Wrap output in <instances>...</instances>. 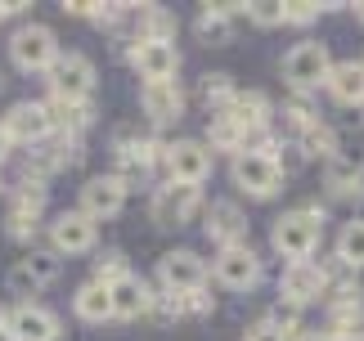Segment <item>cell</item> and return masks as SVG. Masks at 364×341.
<instances>
[{
    "label": "cell",
    "instance_id": "obj_28",
    "mask_svg": "<svg viewBox=\"0 0 364 341\" xmlns=\"http://www.w3.org/2000/svg\"><path fill=\"white\" fill-rule=\"evenodd\" d=\"M135 23H139L135 40H166V45H176V18L162 5H139Z\"/></svg>",
    "mask_w": 364,
    "mask_h": 341
},
{
    "label": "cell",
    "instance_id": "obj_42",
    "mask_svg": "<svg viewBox=\"0 0 364 341\" xmlns=\"http://www.w3.org/2000/svg\"><path fill=\"white\" fill-rule=\"evenodd\" d=\"M292 341H328V337H324V332H319V328H301V332H297V337H292Z\"/></svg>",
    "mask_w": 364,
    "mask_h": 341
},
{
    "label": "cell",
    "instance_id": "obj_34",
    "mask_svg": "<svg viewBox=\"0 0 364 341\" xmlns=\"http://www.w3.org/2000/svg\"><path fill=\"white\" fill-rule=\"evenodd\" d=\"M23 269L41 283V288H46V283L59 278V256H54V251H32V256L23 261Z\"/></svg>",
    "mask_w": 364,
    "mask_h": 341
},
{
    "label": "cell",
    "instance_id": "obj_22",
    "mask_svg": "<svg viewBox=\"0 0 364 341\" xmlns=\"http://www.w3.org/2000/svg\"><path fill=\"white\" fill-rule=\"evenodd\" d=\"M364 332V292H346V296H328V341H351Z\"/></svg>",
    "mask_w": 364,
    "mask_h": 341
},
{
    "label": "cell",
    "instance_id": "obj_30",
    "mask_svg": "<svg viewBox=\"0 0 364 341\" xmlns=\"http://www.w3.org/2000/svg\"><path fill=\"white\" fill-rule=\"evenodd\" d=\"M338 256L342 265H351V269H360L364 265V220H351V224H342V234H338Z\"/></svg>",
    "mask_w": 364,
    "mask_h": 341
},
{
    "label": "cell",
    "instance_id": "obj_26",
    "mask_svg": "<svg viewBox=\"0 0 364 341\" xmlns=\"http://www.w3.org/2000/svg\"><path fill=\"white\" fill-rule=\"evenodd\" d=\"M297 153H301V158L333 162V158H342V135L333 131L328 121H315L311 131H301V135H297Z\"/></svg>",
    "mask_w": 364,
    "mask_h": 341
},
{
    "label": "cell",
    "instance_id": "obj_23",
    "mask_svg": "<svg viewBox=\"0 0 364 341\" xmlns=\"http://www.w3.org/2000/svg\"><path fill=\"white\" fill-rule=\"evenodd\" d=\"M108 305H113V319H139L153 305V288L135 274H122L117 283H108Z\"/></svg>",
    "mask_w": 364,
    "mask_h": 341
},
{
    "label": "cell",
    "instance_id": "obj_21",
    "mask_svg": "<svg viewBox=\"0 0 364 341\" xmlns=\"http://www.w3.org/2000/svg\"><path fill=\"white\" fill-rule=\"evenodd\" d=\"M324 189L333 202H364V166L355 158L324 162Z\"/></svg>",
    "mask_w": 364,
    "mask_h": 341
},
{
    "label": "cell",
    "instance_id": "obj_1",
    "mask_svg": "<svg viewBox=\"0 0 364 341\" xmlns=\"http://www.w3.org/2000/svg\"><path fill=\"white\" fill-rule=\"evenodd\" d=\"M319 234H324V211L315 207H297V211H284L270 229V243L284 261H311L315 247H319Z\"/></svg>",
    "mask_w": 364,
    "mask_h": 341
},
{
    "label": "cell",
    "instance_id": "obj_7",
    "mask_svg": "<svg viewBox=\"0 0 364 341\" xmlns=\"http://www.w3.org/2000/svg\"><path fill=\"white\" fill-rule=\"evenodd\" d=\"M0 131H5L9 144H46V139L54 135V121H50V108L36 104V99H23V104H14L5 117H0Z\"/></svg>",
    "mask_w": 364,
    "mask_h": 341
},
{
    "label": "cell",
    "instance_id": "obj_2",
    "mask_svg": "<svg viewBox=\"0 0 364 341\" xmlns=\"http://www.w3.org/2000/svg\"><path fill=\"white\" fill-rule=\"evenodd\" d=\"M198 211H203V189L198 184L166 180L162 189H153V197H149V216H153L158 229H185Z\"/></svg>",
    "mask_w": 364,
    "mask_h": 341
},
{
    "label": "cell",
    "instance_id": "obj_25",
    "mask_svg": "<svg viewBox=\"0 0 364 341\" xmlns=\"http://www.w3.org/2000/svg\"><path fill=\"white\" fill-rule=\"evenodd\" d=\"M234 9H243V5H203L198 23H193L203 45H212V50L230 45V40H234Z\"/></svg>",
    "mask_w": 364,
    "mask_h": 341
},
{
    "label": "cell",
    "instance_id": "obj_35",
    "mask_svg": "<svg viewBox=\"0 0 364 341\" xmlns=\"http://www.w3.org/2000/svg\"><path fill=\"white\" fill-rule=\"evenodd\" d=\"M319 13H324V5H315V0H288V5H284V23H292V27H311Z\"/></svg>",
    "mask_w": 364,
    "mask_h": 341
},
{
    "label": "cell",
    "instance_id": "obj_19",
    "mask_svg": "<svg viewBox=\"0 0 364 341\" xmlns=\"http://www.w3.org/2000/svg\"><path fill=\"white\" fill-rule=\"evenodd\" d=\"M203 229H207V238L225 251V247H243L247 243V216L234 202H212L203 211Z\"/></svg>",
    "mask_w": 364,
    "mask_h": 341
},
{
    "label": "cell",
    "instance_id": "obj_6",
    "mask_svg": "<svg viewBox=\"0 0 364 341\" xmlns=\"http://www.w3.org/2000/svg\"><path fill=\"white\" fill-rule=\"evenodd\" d=\"M328 67H333L328 45H319V40H297V45L288 50V59H284V81L297 94H306V90H315V85L328 81Z\"/></svg>",
    "mask_w": 364,
    "mask_h": 341
},
{
    "label": "cell",
    "instance_id": "obj_4",
    "mask_svg": "<svg viewBox=\"0 0 364 341\" xmlns=\"http://www.w3.org/2000/svg\"><path fill=\"white\" fill-rule=\"evenodd\" d=\"M162 148L166 144H158L153 135H139L135 126H122V131L113 135V153H117V180L131 189V180H144L153 166L162 162Z\"/></svg>",
    "mask_w": 364,
    "mask_h": 341
},
{
    "label": "cell",
    "instance_id": "obj_31",
    "mask_svg": "<svg viewBox=\"0 0 364 341\" xmlns=\"http://www.w3.org/2000/svg\"><path fill=\"white\" fill-rule=\"evenodd\" d=\"M234 94H239V85H234L230 72H207V77H203V99H207V108L225 112Z\"/></svg>",
    "mask_w": 364,
    "mask_h": 341
},
{
    "label": "cell",
    "instance_id": "obj_48",
    "mask_svg": "<svg viewBox=\"0 0 364 341\" xmlns=\"http://www.w3.org/2000/svg\"><path fill=\"white\" fill-rule=\"evenodd\" d=\"M360 67H364V59H360Z\"/></svg>",
    "mask_w": 364,
    "mask_h": 341
},
{
    "label": "cell",
    "instance_id": "obj_17",
    "mask_svg": "<svg viewBox=\"0 0 364 341\" xmlns=\"http://www.w3.org/2000/svg\"><path fill=\"white\" fill-rule=\"evenodd\" d=\"M131 67L144 81H176L180 72V54L166 40H131Z\"/></svg>",
    "mask_w": 364,
    "mask_h": 341
},
{
    "label": "cell",
    "instance_id": "obj_40",
    "mask_svg": "<svg viewBox=\"0 0 364 341\" xmlns=\"http://www.w3.org/2000/svg\"><path fill=\"white\" fill-rule=\"evenodd\" d=\"M243 341H288V337L279 332V328H270V323L261 319V323H252V328H247V337H243Z\"/></svg>",
    "mask_w": 364,
    "mask_h": 341
},
{
    "label": "cell",
    "instance_id": "obj_12",
    "mask_svg": "<svg viewBox=\"0 0 364 341\" xmlns=\"http://www.w3.org/2000/svg\"><path fill=\"white\" fill-rule=\"evenodd\" d=\"M234 175V189H243L247 197H257V202H270V197L284 189V175H279L274 158H257V153H239L230 166Z\"/></svg>",
    "mask_w": 364,
    "mask_h": 341
},
{
    "label": "cell",
    "instance_id": "obj_13",
    "mask_svg": "<svg viewBox=\"0 0 364 341\" xmlns=\"http://www.w3.org/2000/svg\"><path fill=\"white\" fill-rule=\"evenodd\" d=\"M212 274L220 288H230V292H252L261 283V256L252 251L247 243L243 247H225L212 261Z\"/></svg>",
    "mask_w": 364,
    "mask_h": 341
},
{
    "label": "cell",
    "instance_id": "obj_9",
    "mask_svg": "<svg viewBox=\"0 0 364 341\" xmlns=\"http://www.w3.org/2000/svg\"><path fill=\"white\" fill-rule=\"evenodd\" d=\"M212 148L203 144V139H176V144H166L162 148V166H166V175H171L176 184H198L203 189V180L212 175Z\"/></svg>",
    "mask_w": 364,
    "mask_h": 341
},
{
    "label": "cell",
    "instance_id": "obj_20",
    "mask_svg": "<svg viewBox=\"0 0 364 341\" xmlns=\"http://www.w3.org/2000/svg\"><path fill=\"white\" fill-rule=\"evenodd\" d=\"M225 117L239 126L243 135H257V131H270V121H274V104H270V94H265V90H239V94L230 99Z\"/></svg>",
    "mask_w": 364,
    "mask_h": 341
},
{
    "label": "cell",
    "instance_id": "obj_15",
    "mask_svg": "<svg viewBox=\"0 0 364 341\" xmlns=\"http://www.w3.org/2000/svg\"><path fill=\"white\" fill-rule=\"evenodd\" d=\"M95 238H100V224L81 211H59L50 224V247L54 256H81V251H95Z\"/></svg>",
    "mask_w": 364,
    "mask_h": 341
},
{
    "label": "cell",
    "instance_id": "obj_46",
    "mask_svg": "<svg viewBox=\"0 0 364 341\" xmlns=\"http://www.w3.org/2000/svg\"><path fill=\"white\" fill-rule=\"evenodd\" d=\"M0 323H5V310H0Z\"/></svg>",
    "mask_w": 364,
    "mask_h": 341
},
{
    "label": "cell",
    "instance_id": "obj_10",
    "mask_svg": "<svg viewBox=\"0 0 364 341\" xmlns=\"http://www.w3.org/2000/svg\"><path fill=\"white\" fill-rule=\"evenodd\" d=\"M46 202H50V193H46V184H18L9 197V216H5V229L14 243H32L36 238V224L41 216H46Z\"/></svg>",
    "mask_w": 364,
    "mask_h": 341
},
{
    "label": "cell",
    "instance_id": "obj_27",
    "mask_svg": "<svg viewBox=\"0 0 364 341\" xmlns=\"http://www.w3.org/2000/svg\"><path fill=\"white\" fill-rule=\"evenodd\" d=\"M73 310H77V319H86V323H108L113 319V305H108V288L104 283H81L77 296H73Z\"/></svg>",
    "mask_w": 364,
    "mask_h": 341
},
{
    "label": "cell",
    "instance_id": "obj_45",
    "mask_svg": "<svg viewBox=\"0 0 364 341\" xmlns=\"http://www.w3.org/2000/svg\"><path fill=\"white\" fill-rule=\"evenodd\" d=\"M351 341H364V332H355V337H351Z\"/></svg>",
    "mask_w": 364,
    "mask_h": 341
},
{
    "label": "cell",
    "instance_id": "obj_32",
    "mask_svg": "<svg viewBox=\"0 0 364 341\" xmlns=\"http://www.w3.org/2000/svg\"><path fill=\"white\" fill-rule=\"evenodd\" d=\"M315 121H319V112H315V104L306 94H297V99H288V104H284V131L301 135V131H311Z\"/></svg>",
    "mask_w": 364,
    "mask_h": 341
},
{
    "label": "cell",
    "instance_id": "obj_16",
    "mask_svg": "<svg viewBox=\"0 0 364 341\" xmlns=\"http://www.w3.org/2000/svg\"><path fill=\"white\" fill-rule=\"evenodd\" d=\"M139 108L153 126H171L185 117V90H180V81H144L139 85Z\"/></svg>",
    "mask_w": 364,
    "mask_h": 341
},
{
    "label": "cell",
    "instance_id": "obj_29",
    "mask_svg": "<svg viewBox=\"0 0 364 341\" xmlns=\"http://www.w3.org/2000/svg\"><path fill=\"white\" fill-rule=\"evenodd\" d=\"M207 148H212V158L216 153H234V158L243 153V131L225 117V112H216L212 126H207Z\"/></svg>",
    "mask_w": 364,
    "mask_h": 341
},
{
    "label": "cell",
    "instance_id": "obj_38",
    "mask_svg": "<svg viewBox=\"0 0 364 341\" xmlns=\"http://www.w3.org/2000/svg\"><path fill=\"white\" fill-rule=\"evenodd\" d=\"M149 315L158 319V323H171V319H180V296H171V292H162V296H153V305H149Z\"/></svg>",
    "mask_w": 364,
    "mask_h": 341
},
{
    "label": "cell",
    "instance_id": "obj_11",
    "mask_svg": "<svg viewBox=\"0 0 364 341\" xmlns=\"http://www.w3.org/2000/svg\"><path fill=\"white\" fill-rule=\"evenodd\" d=\"M279 296H284V305H292V310L324 301V296H328L324 269H319L315 261H292V265H284V274H279Z\"/></svg>",
    "mask_w": 364,
    "mask_h": 341
},
{
    "label": "cell",
    "instance_id": "obj_33",
    "mask_svg": "<svg viewBox=\"0 0 364 341\" xmlns=\"http://www.w3.org/2000/svg\"><path fill=\"white\" fill-rule=\"evenodd\" d=\"M122 274H131V269H126V251L122 247H108V251H100V261H95V283H117Z\"/></svg>",
    "mask_w": 364,
    "mask_h": 341
},
{
    "label": "cell",
    "instance_id": "obj_3",
    "mask_svg": "<svg viewBox=\"0 0 364 341\" xmlns=\"http://www.w3.org/2000/svg\"><path fill=\"white\" fill-rule=\"evenodd\" d=\"M59 54H63L59 36H54L46 23H23L18 32L9 36V59H14L18 72H50Z\"/></svg>",
    "mask_w": 364,
    "mask_h": 341
},
{
    "label": "cell",
    "instance_id": "obj_41",
    "mask_svg": "<svg viewBox=\"0 0 364 341\" xmlns=\"http://www.w3.org/2000/svg\"><path fill=\"white\" fill-rule=\"evenodd\" d=\"M18 9H27V5H23V0H0V23H5V18H9V13H18Z\"/></svg>",
    "mask_w": 364,
    "mask_h": 341
},
{
    "label": "cell",
    "instance_id": "obj_36",
    "mask_svg": "<svg viewBox=\"0 0 364 341\" xmlns=\"http://www.w3.org/2000/svg\"><path fill=\"white\" fill-rule=\"evenodd\" d=\"M243 9H247V18L257 27H279L284 23V5H274V0H252V5H243Z\"/></svg>",
    "mask_w": 364,
    "mask_h": 341
},
{
    "label": "cell",
    "instance_id": "obj_8",
    "mask_svg": "<svg viewBox=\"0 0 364 341\" xmlns=\"http://www.w3.org/2000/svg\"><path fill=\"white\" fill-rule=\"evenodd\" d=\"M0 332H5L9 341H59L63 337V323H59L54 310L36 305V301H23V305H14L9 315H5Z\"/></svg>",
    "mask_w": 364,
    "mask_h": 341
},
{
    "label": "cell",
    "instance_id": "obj_5",
    "mask_svg": "<svg viewBox=\"0 0 364 341\" xmlns=\"http://www.w3.org/2000/svg\"><path fill=\"white\" fill-rule=\"evenodd\" d=\"M50 94L63 99V104H90L95 94V63L86 54H59L50 67Z\"/></svg>",
    "mask_w": 364,
    "mask_h": 341
},
{
    "label": "cell",
    "instance_id": "obj_43",
    "mask_svg": "<svg viewBox=\"0 0 364 341\" xmlns=\"http://www.w3.org/2000/svg\"><path fill=\"white\" fill-rule=\"evenodd\" d=\"M9 148H14V144H9V139H5V131H0V162L9 158Z\"/></svg>",
    "mask_w": 364,
    "mask_h": 341
},
{
    "label": "cell",
    "instance_id": "obj_24",
    "mask_svg": "<svg viewBox=\"0 0 364 341\" xmlns=\"http://www.w3.org/2000/svg\"><path fill=\"white\" fill-rule=\"evenodd\" d=\"M328 94L338 99L342 108H360L364 104V67L355 59H346V63H333L328 67Z\"/></svg>",
    "mask_w": 364,
    "mask_h": 341
},
{
    "label": "cell",
    "instance_id": "obj_14",
    "mask_svg": "<svg viewBox=\"0 0 364 341\" xmlns=\"http://www.w3.org/2000/svg\"><path fill=\"white\" fill-rule=\"evenodd\" d=\"M158 283L171 296H185V292H193V288H203L207 283V261L198 251H166L162 261H158Z\"/></svg>",
    "mask_w": 364,
    "mask_h": 341
},
{
    "label": "cell",
    "instance_id": "obj_37",
    "mask_svg": "<svg viewBox=\"0 0 364 341\" xmlns=\"http://www.w3.org/2000/svg\"><path fill=\"white\" fill-rule=\"evenodd\" d=\"M212 296H207V288H193V292H185L180 296V315H212Z\"/></svg>",
    "mask_w": 364,
    "mask_h": 341
},
{
    "label": "cell",
    "instance_id": "obj_47",
    "mask_svg": "<svg viewBox=\"0 0 364 341\" xmlns=\"http://www.w3.org/2000/svg\"><path fill=\"white\" fill-rule=\"evenodd\" d=\"M0 189H5V180H0Z\"/></svg>",
    "mask_w": 364,
    "mask_h": 341
},
{
    "label": "cell",
    "instance_id": "obj_44",
    "mask_svg": "<svg viewBox=\"0 0 364 341\" xmlns=\"http://www.w3.org/2000/svg\"><path fill=\"white\" fill-rule=\"evenodd\" d=\"M351 9H355V18L364 23V0H355V5H351Z\"/></svg>",
    "mask_w": 364,
    "mask_h": 341
},
{
    "label": "cell",
    "instance_id": "obj_39",
    "mask_svg": "<svg viewBox=\"0 0 364 341\" xmlns=\"http://www.w3.org/2000/svg\"><path fill=\"white\" fill-rule=\"evenodd\" d=\"M9 292H14V296H36V292H41V283L23 269V261L9 269Z\"/></svg>",
    "mask_w": 364,
    "mask_h": 341
},
{
    "label": "cell",
    "instance_id": "obj_18",
    "mask_svg": "<svg viewBox=\"0 0 364 341\" xmlns=\"http://www.w3.org/2000/svg\"><path fill=\"white\" fill-rule=\"evenodd\" d=\"M122 207H126V184L117 175L86 180V189H81V216H90L95 224H100V220H113Z\"/></svg>",
    "mask_w": 364,
    "mask_h": 341
}]
</instances>
